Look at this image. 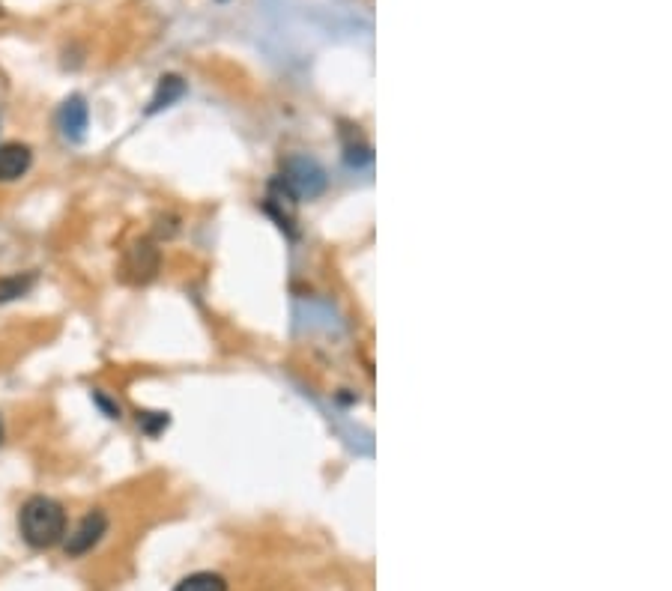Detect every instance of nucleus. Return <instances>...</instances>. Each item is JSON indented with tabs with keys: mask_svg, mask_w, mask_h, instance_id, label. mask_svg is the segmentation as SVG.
Instances as JSON below:
<instances>
[{
	"mask_svg": "<svg viewBox=\"0 0 672 591\" xmlns=\"http://www.w3.org/2000/svg\"><path fill=\"white\" fill-rule=\"evenodd\" d=\"M18 529L33 550H48L66 535V511L48 496H33L18 511Z\"/></svg>",
	"mask_w": 672,
	"mask_h": 591,
	"instance_id": "f257e3e1",
	"label": "nucleus"
},
{
	"mask_svg": "<svg viewBox=\"0 0 672 591\" xmlns=\"http://www.w3.org/2000/svg\"><path fill=\"white\" fill-rule=\"evenodd\" d=\"M284 189L293 197L311 200L326 189V171L317 159L311 156H290L284 162Z\"/></svg>",
	"mask_w": 672,
	"mask_h": 591,
	"instance_id": "f03ea898",
	"label": "nucleus"
},
{
	"mask_svg": "<svg viewBox=\"0 0 672 591\" xmlns=\"http://www.w3.org/2000/svg\"><path fill=\"white\" fill-rule=\"evenodd\" d=\"M105 532H108V517H105L102 511H90V514L78 523V529L69 535V541H66V556H84V553H90V550L105 538Z\"/></svg>",
	"mask_w": 672,
	"mask_h": 591,
	"instance_id": "7ed1b4c3",
	"label": "nucleus"
},
{
	"mask_svg": "<svg viewBox=\"0 0 672 591\" xmlns=\"http://www.w3.org/2000/svg\"><path fill=\"white\" fill-rule=\"evenodd\" d=\"M87 120H90V111H87V102L81 96H69L60 111H57V126H60V135L72 144L84 141L87 135Z\"/></svg>",
	"mask_w": 672,
	"mask_h": 591,
	"instance_id": "20e7f679",
	"label": "nucleus"
},
{
	"mask_svg": "<svg viewBox=\"0 0 672 591\" xmlns=\"http://www.w3.org/2000/svg\"><path fill=\"white\" fill-rule=\"evenodd\" d=\"M126 272H129V278L138 281V284L156 278V272H159V248H156L150 239L135 242V245L129 248V254H126Z\"/></svg>",
	"mask_w": 672,
	"mask_h": 591,
	"instance_id": "39448f33",
	"label": "nucleus"
},
{
	"mask_svg": "<svg viewBox=\"0 0 672 591\" xmlns=\"http://www.w3.org/2000/svg\"><path fill=\"white\" fill-rule=\"evenodd\" d=\"M33 165V153L27 144H0V183L21 180Z\"/></svg>",
	"mask_w": 672,
	"mask_h": 591,
	"instance_id": "423d86ee",
	"label": "nucleus"
},
{
	"mask_svg": "<svg viewBox=\"0 0 672 591\" xmlns=\"http://www.w3.org/2000/svg\"><path fill=\"white\" fill-rule=\"evenodd\" d=\"M186 96V81L180 75H162L159 78V87L150 99V108L147 114H159L162 108H171L174 102H180Z\"/></svg>",
	"mask_w": 672,
	"mask_h": 591,
	"instance_id": "0eeeda50",
	"label": "nucleus"
},
{
	"mask_svg": "<svg viewBox=\"0 0 672 591\" xmlns=\"http://www.w3.org/2000/svg\"><path fill=\"white\" fill-rule=\"evenodd\" d=\"M33 284H36V275H30V272L27 275H6V278H0V305L27 296Z\"/></svg>",
	"mask_w": 672,
	"mask_h": 591,
	"instance_id": "6e6552de",
	"label": "nucleus"
},
{
	"mask_svg": "<svg viewBox=\"0 0 672 591\" xmlns=\"http://www.w3.org/2000/svg\"><path fill=\"white\" fill-rule=\"evenodd\" d=\"M174 591H227V583H224V577L213 574V571H201V574L186 577Z\"/></svg>",
	"mask_w": 672,
	"mask_h": 591,
	"instance_id": "1a4fd4ad",
	"label": "nucleus"
},
{
	"mask_svg": "<svg viewBox=\"0 0 672 591\" xmlns=\"http://www.w3.org/2000/svg\"><path fill=\"white\" fill-rule=\"evenodd\" d=\"M168 424H171V415L168 412H138V427L147 436H159Z\"/></svg>",
	"mask_w": 672,
	"mask_h": 591,
	"instance_id": "9d476101",
	"label": "nucleus"
},
{
	"mask_svg": "<svg viewBox=\"0 0 672 591\" xmlns=\"http://www.w3.org/2000/svg\"><path fill=\"white\" fill-rule=\"evenodd\" d=\"M93 400H96V403H99V406H102V409H105V412H108V418H120V406H117V403H111V400H108V397H105V394H93Z\"/></svg>",
	"mask_w": 672,
	"mask_h": 591,
	"instance_id": "9b49d317",
	"label": "nucleus"
},
{
	"mask_svg": "<svg viewBox=\"0 0 672 591\" xmlns=\"http://www.w3.org/2000/svg\"><path fill=\"white\" fill-rule=\"evenodd\" d=\"M0 442H3V418H0Z\"/></svg>",
	"mask_w": 672,
	"mask_h": 591,
	"instance_id": "f8f14e48",
	"label": "nucleus"
},
{
	"mask_svg": "<svg viewBox=\"0 0 672 591\" xmlns=\"http://www.w3.org/2000/svg\"><path fill=\"white\" fill-rule=\"evenodd\" d=\"M0 15H3V6H0Z\"/></svg>",
	"mask_w": 672,
	"mask_h": 591,
	"instance_id": "ddd939ff",
	"label": "nucleus"
}]
</instances>
